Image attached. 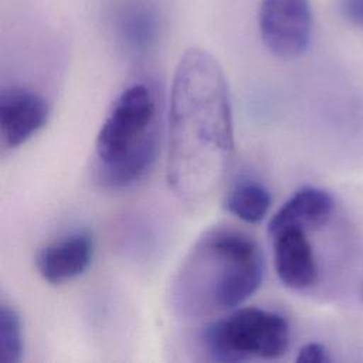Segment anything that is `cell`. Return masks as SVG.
Segmentation results:
<instances>
[{
    "label": "cell",
    "instance_id": "obj_1",
    "mask_svg": "<svg viewBox=\"0 0 363 363\" xmlns=\"http://www.w3.org/2000/svg\"><path fill=\"white\" fill-rule=\"evenodd\" d=\"M234 155L230 92L218 61L189 48L176 67L169 105L166 177L186 203L210 199L223 184Z\"/></svg>",
    "mask_w": 363,
    "mask_h": 363
},
{
    "label": "cell",
    "instance_id": "obj_11",
    "mask_svg": "<svg viewBox=\"0 0 363 363\" xmlns=\"http://www.w3.org/2000/svg\"><path fill=\"white\" fill-rule=\"evenodd\" d=\"M118 27L123 41L133 50L152 47L159 34L157 16L145 4L126 6L119 14Z\"/></svg>",
    "mask_w": 363,
    "mask_h": 363
},
{
    "label": "cell",
    "instance_id": "obj_12",
    "mask_svg": "<svg viewBox=\"0 0 363 363\" xmlns=\"http://www.w3.org/2000/svg\"><path fill=\"white\" fill-rule=\"evenodd\" d=\"M24 349L23 323L17 309L6 302L0 306V362L17 363Z\"/></svg>",
    "mask_w": 363,
    "mask_h": 363
},
{
    "label": "cell",
    "instance_id": "obj_10",
    "mask_svg": "<svg viewBox=\"0 0 363 363\" xmlns=\"http://www.w3.org/2000/svg\"><path fill=\"white\" fill-rule=\"evenodd\" d=\"M224 207L241 221L255 224L264 220L268 214L271 207V194L261 183L245 180L237 183L225 194Z\"/></svg>",
    "mask_w": 363,
    "mask_h": 363
},
{
    "label": "cell",
    "instance_id": "obj_6",
    "mask_svg": "<svg viewBox=\"0 0 363 363\" xmlns=\"http://www.w3.org/2000/svg\"><path fill=\"white\" fill-rule=\"evenodd\" d=\"M45 99L26 88L3 89L0 95V142L3 149H14L35 135L48 119Z\"/></svg>",
    "mask_w": 363,
    "mask_h": 363
},
{
    "label": "cell",
    "instance_id": "obj_3",
    "mask_svg": "<svg viewBox=\"0 0 363 363\" xmlns=\"http://www.w3.org/2000/svg\"><path fill=\"white\" fill-rule=\"evenodd\" d=\"M160 145V116L146 84H132L113 101L95 139L94 174L112 189L142 180L153 167Z\"/></svg>",
    "mask_w": 363,
    "mask_h": 363
},
{
    "label": "cell",
    "instance_id": "obj_9",
    "mask_svg": "<svg viewBox=\"0 0 363 363\" xmlns=\"http://www.w3.org/2000/svg\"><path fill=\"white\" fill-rule=\"evenodd\" d=\"M332 196L318 187H303L294 193L272 216L269 235L284 228H301L313 231L328 224L333 213Z\"/></svg>",
    "mask_w": 363,
    "mask_h": 363
},
{
    "label": "cell",
    "instance_id": "obj_8",
    "mask_svg": "<svg viewBox=\"0 0 363 363\" xmlns=\"http://www.w3.org/2000/svg\"><path fill=\"white\" fill-rule=\"evenodd\" d=\"M92 257V237L85 231H75L41 248L35 265L44 281L60 285L82 275L91 265Z\"/></svg>",
    "mask_w": 363,
    "mask_h": 363
},
{
    "label": "cell",
    "instance_id": "obj_13",
    "mask_svg": "<svg viewBox=\"0 0 363 363\" xmlns=\"http://www.w3.org/2000/svg\"><path fill=\"white\" fill-rule=\"evenodd\" d=\"M332 360L329 350L325 345L318 342H309L303 345L296 356L299 363H329Z\"/></svg>",
    "mask_w": 363,
    "mask_h": 363
},
{
    "label": "cell",
    "instance_id": "obj_7",
    "mask_svg": "<svg viewBox=\"0 0 363 363\" xmlns=\"http://www.w3.org/2000/svg\"><path fill=\"white\" fill-rule=\"evenodd\" d=\"M274 240L275 272L289 289H308L318 281V262L308 233L284 228L271 234Z\"/></svg>",
    "mask_w": 363,
    "mask_h": 363
},
{
    "label": "cell",
    "instance_id": "obj_14",
    "mask_svg": "<svg viewBox=\"0 0 363 363\" xmlns=\"http://www.w3.org/2000/svg\"><path fill=\"white\" fill-rule=\"evenodd\" d=\"M339 10L346 21L363 27V0H339Z\"/></svg>",
    "mask_w": 363,
    "mask_h": 363
},
{
    "label": "cell",
    "instance_id": "obj_4",
    "mask_svg": "<svg viewBox=\"0 0 363 363\" xmlns=\"http://www.w3.org/2000/svg\"><path fill=\"white\" fill-rule=\"evenodd\" d=\"M201 342L211 360L235 363L247 360H274L289 347L288 320L268 309L245 306L208 323Z\"/></svg>",
    "mask_w": 363,
    "mask_h": 363
},
{
    "label": "cell",
    "instance_id": "obj_5",
    "mask_svg": "<svg viewBox=\"0 0 363 363\" xmlns=\"http://www.w3.org/2000/svg\"><path fill=\"white\" fill-rule=\"evenodd\" d=\"M258 30L264 45L282 60H295L309 47L313 14L309 0H261Z\"/></svg>",
    "mask_w": 363,
    "mask_h": 363
},
{
    "label": "cell",
    "instance_id": "obj_2",
    "mask_svg": "<svg viewBox=\"0 0 363 363\" xmlns=\"http://www.w3.org/2000/svg\"><path fill=\"white\" fill-rule=\"evenodd\" d=\"M262 278L258 242L244 231L217 227L206 231L183 259L172 296L183 316L207 318L242 305Z\"/></svg>",
    "mask_w": 363,
    "mask_h": 363
}]
</instances>
